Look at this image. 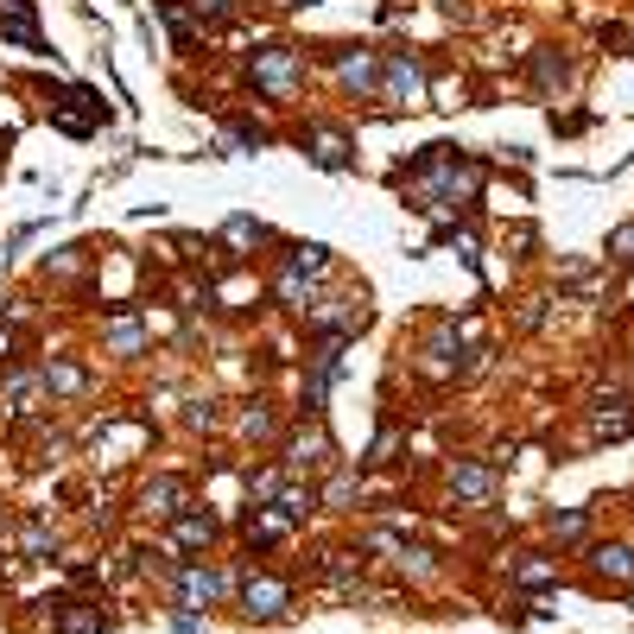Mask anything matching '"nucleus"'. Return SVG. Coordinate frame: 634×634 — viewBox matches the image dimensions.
I'll return each instance as SVG.
<instances>
[{"label": "nucleus", "mask_w": 634, "mask_h": 634, "mask_svg": "<svg viewBox=\"0 0 634 634\" xmlns=\"http://www.w3.org/2000/svg\"><path fill=\"white\" fill-rule=\"evenodd\" d=\"M178 597H185V609H210V602L223 597V577L203 571V564H185L178 571Z\"/></svg>", "instance_id": "423d86ee"}, {"label": "nucleus", "mask_w": 634, "mask_h": 634, "mask_svg": "<svg viewBox=\"0 0 634 634\" xmlns=\"http://www.w3.org/2000/svg\"><path fill=\"white\" fill-rule=\"evenodd\" d=\"M336 76H343V89H356V96H374V89H381L374 51H343V58H336Z\"/></svg>", "instance_id": "39448f33"}, {"label": "nucleus", "mask_w": 634, "mask_h": 634, "mask_svg": "<svg viewBox=\"0 0 634 634\" xmlns=\"http://www.w3.org/2000/svg\"><path fill=\"white\" fill-rule=\"evenodd\" d=\"M172 539H178V546H210V539H216V521H210V514H185V521L172 526Z\"/></svg>", "instance_id": "ddd939ff"}, {"label": "nucleus", "mask_w": 634, "mask_h": 634, "mask_svg": "<svg viewBox=\"0 0 634 634\" xmlns=\"http://www.w3.org/2000/svg\"><path fill=\"white\" fill-rule=\"evenodd\" d=\"M241 432H254V438H266V432H273V412H266V407L241 412Z\"/></svg>", "instance_id": "412c9836"}, {"label": "nucleus", "mask_w": 634, "mask_h": 634, "mask_svg": "<svg viewBox=\"0 0 634 634\" xmlns=\"http://www.w3.org/2000/svg\"><path fill=\"white\" fill-rule=\"evenodd\" d=\"M609 254H616V261H622V266H634V223L609 235Z\"/></svg>", "instance_id": "f3484780"}, {"label": "nucleus", "mask_w": 634, "mask_h": 634, "mask_svg": "<svg viewBox=\"0 0 634 634\" xmlns=\"http://www.w3.org/2000/svg\"><path fill=\"white\" fill-rule=\"evenodd\" d=\"M533 76H539V83H546V89H552V83H564V58H552V51H546V58H539V64H533Z\"/></svg>", "instance_id": "6ab92c4d"}, {"label": "nucleus", "mask_w": 634, "mask_h": 634, "mask_svg": "<svg viewBox=\"0 0 634 634\" xmlns=\"http://www.w3.org/2000/svg\"><path fill=\"white\" fill-rule=\"evenodd\" d=\"M597 577L602 584H616V591H629L634 584V552L629 546H602L597 552Z\"/></svg>", "instance_id": "6e6552de"}, {"label": "nucleus", "mask_w": 634, "mask_h": 634, "mask_svg": "<svg viewBox=\"0 0 634 634\" xmlns=\"http://www.w3.org/2000/svg\"><path fill=\"white\" fill-rule=\"evenodd\" d=\"M584 533H591V521H584V514H552V539H564V546H577Z\"/></svg>", "instance_id": "dca6fc26"}, {"label": "nucleus", "mask_w": 634, "mask_h": 634, "mask_svg": "<svg viewBox=\"0 0 634 634\" xmlns=\"http://www.w3.org/2000/svg\"><path fill=\"white\" fill-rule=\"evenodd\" d=\"M273 508H279V514H286V521H304V514H311V508H318V488H311V483H286V488H279V501H273Z\"/></svg>", "instance_id": "9b49d317"}, {"label": "nucleus", "mask_w": 634, "mask_h": 634, "mask_svg": "<svg viewBox=\"0 0 634 634\" xmlns=\"http://www.w3.org/2000/svg\"><path fill=\"white\" fill-rule=\"evenodd\" d=\"M299 51H286V45H273V51H254V83H261L266 96H293L299 89Z\"/></svg>", "instance_id": "f03ea898"}, {"label": "nucleus", "mask_w": 634, "mask_h": 634, "mask_svg": "<svg viewBox=\"0 0 634 634\" xmlns=\"http://www.w3.org/2000/svg\"><path fill=\"white\" fill-rule=\"evenodd\" d=\"M147 514H178V501H185V483L178 476H159V483H147Z\"/></svg>", "instance_id": "9d476101"}, {"label": "nucleus", "mask_w": 634, "mask_h": 634, "mask_svg": "<svg viewBox=\"0 0 634 634\" xmlns=\"http://www.w3.org/2000/svg\"><path fill=\"white\" fill-rule=\"evenodd\" d=\"M476 165L470 159H457L450 147H425L419 159H412V172H407V185L412 197H419V210H450V203H470L476 197Z\"/></svg>", "instance_id": "f257e3e1"}, {"label": "nucleus", "mask_w": 634, "mask_h": 634, "mask_svg": "<svg viewBox=\"0 0 634 634\" xmlns=\"http://www.w3.org/2000/svg\"><path fill=\"white\" fill-rule=\"evenodd\" d=\"M419 89H425V71H419V64H412L407 51H400V58H387V64H381V96H387V102H412V96H419Z\"/></svg>", "instance_id": "20e7f679"}, {"label": "nucleus", "mask_w": 634, "mask_h": 634, "mask_svg": "<svg viewBox=\"0 0 634 634\" xmlns=\"http://www.w3.org/2000/svg\"><path fill=\"white\" fill-rule=\"evenodd\" d=\"M20 552H26V559H51V526L26 521L20 526Z\"/></svg>", "instance_id": "2eb2a0df"}, {"label": "nucleus", "mask_w": 634, "mask_h": 634, "mask_svg": "<svg viewBox=\"0 0 634 634\" xmlns=\"http://www.w3.org/2000/svg\"><path fill=\"white\" fill-rule=\"evenodd\" d=\"M521 584H526V591H539V584H552V564H546V559H526V564H521Z\"/></svg>", "instance_id": "a211bd4d"}, {"label": "nucleus", "mask_w": 634, "mask_h": 634, "mask_svg": "<svg viewBox=\"0 0 634 634\" xmlns=\"http://www.w3.org/2000/svg\"><path fill=\"white\" fill-rule=\"evenodd\" d=\"M304 140H311V159H318L324 172H343V165H349V140H343V134H324V127H311Z\"/></svg>", "instance_id": "1a4fd4ad"}, {"label": "nucleus", "mask_w": 634, "mask_h": 634, "mask_svg": "<svg viewBox=\"0 0 634 634\" xmlns=\"http://www.w3.org/2000/svg\"><path fill=\"white\" fill-rule=\"evenodd\" d=\"M241 602H248V616H254V622H279V616H286V602H293V591H286L279 577H248V584H241Z\"/></svg>", "instance_id": "7ed1b4c3"}, {"label": "nucleus", "mask_w": 634, "mask_h": 634, "mask_svg": "<svg viewBox=\"0 0 634 634\" xmlns=\"http://www.w3.org/2000/svg\"><path fill=\"white\" fill-rule=\"evenodd\" d=\"M109 349H121V356H134V349H140V343H147V331H140V318H114L109 331Z\"/></svg>", "instance_id": "f8f14e48"}, {"label": "nucleus", "mask_w": 634, "mask_h": 634, "mask_svg": "<svg viewBox=\"0 0 634 634\" xmlns=\"http://www.w3.org/2000/svg\"><path fill=\"white\" fill-rule=\"evenodd\" d=\"M293 273H324V248H293Z\"/></svg>", "instance_id": "aec40b11"}, {"label": "nucleus", "mask_w": 634, "mask_h": 634, "mask_svg": "<svg viewBox=\"0 0 634 634\" xmlns=\"http://www.w3.org/2000/svg\"><path fill=\"white\" fill-rule=\"evenodd\" d=\"M45 394H83V369H71V362H51V369H45Z\"/></svg>", "instance_id": "4468645a"}, {"label": "nucleus", "mask_w": 634, "mask_h": 634, "mask_svg": "<svg viewBox=\"0 0 634 634\" xmlns=\"http://www.w3.org/2000/svg\"><path fill=\"white\" fill-rule=\"evenodd\" d=\"M293 7H311V0H293Z\"/></svg>", "instance_id": "5701e85b"}, {"label": "nucleus", "mask_w": 634, "mask_h": 634, "mask_svg": "<svg viewBox=\"0 0 634 634\" xmlns=\"http://www.w3.org/2000/svg\"><path fill=\"white\" fill-rule=\"evenodd\" d=\"M13 343H20V336H13V331H0V356H13Z\"/></svg>", "instance_id": "4be33fe9"}, {"label": "nucleus", "mask_w": 634, "mask_h": 634, "mask_svg": "<svg viewBox=\"0 0 634 634\" xmlns=\"http://www.w3.org/2000/svg\"><path fill=\"white\" fill-rule=\"evenodd\" d=\"M450 495H457V501H488V495H495V470H488V463H457V470H450Z\"/></svg>", "instance_id": "0eeeda50"}]
</instances>
